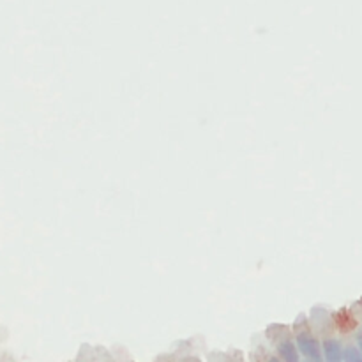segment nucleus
I'll return each instance as SVG.
<instances>
[{"label":"nucleus","mask_w":362,"mask_h":362,"mask_svg":"<svg viewBox=\"0 0 362 362\" xmlns=\"http://www.w3.org/2000/svg\"><path fill=\"white\" fill-rule=\"evenodd\" d=\"M295 345L304 357L311 360H322V350L318 339L309 331H299L295 334Z\"/></svg>","instance_id":"1"},{"label":"nucleus","mask_w":362,"mask_h":362,"mask_svg":"<svg viewBox=\"0 0 362 362\" xmlns=\"http://www.w3.org/2000/svg\"><path fill=\"white\" fill-rule=\"evenodd\" d=\"M278 353L283 362H300L299 357V348H297L295 341L290 338H283L278 343Z\"/></svg>","instance_id":"2"},{"label":"nucleus","mask_w":362,"mask_h":362,"mask_svg":"<svg viewBox=\"0 0 362 362\" xmlns=\"http://www.w3.org/2000/svg\"><path fill=\"white\" fill-rule=\"evenodd\" d=\"M325 362H343V346L338 339H325L324 341Z\"/></svg>","instance_id":"3"},{"label":"nucleus","mask_w":362,"mask_h":362,"mask_svg":"<svg viewBox=\"0 0 362 362\" xmlns=\"http://www.w3.org/2000/svg\"><path fill=\"white\" fill-rule=\"evenodd\" d=\"M343 360L345 362H362V352L357 346H346L343 350Z\"/></svg>","instance_id":"4"},{"label":"nucleus","mask_w":362,"mask_h":362,"mask_svg":"<svg viewBox=\"0 0 362 362\" xmlns=\"http://www.w3.org/2000/svg\"><path fill=\"white\" fill-rule=\"evenodd\" d=\"M267 362H281V360H279L278 357H270V359H268Z\"/></svg>","instance_id":"5"},{"label":"nucleus","mask_w":362,"mask_h":362,"mask_svg":"<svg viewBox=\"0 0 362 362\" xmlns=\"http://www.w3.org/2000/svg\"><path fill=\"white\" fill-rule=\"evenodd\" d=\"M359 348H360V352H362V336L359 338Z\"/></svg>","instance_id":"6"},{"label":"nucleus","mask_w":362,"mask_h":362,"mask_svg":"<svg viewBox=\"0 0 362 362\" xmlns=\"http://www.w3.org/2000/svg\"><path fill=\"white\" fill-rule=\"evenodd\" d=\"M306 362H322V360H311V359H307Z\"/></svg>","instance_id":"7"}]
</instances>
